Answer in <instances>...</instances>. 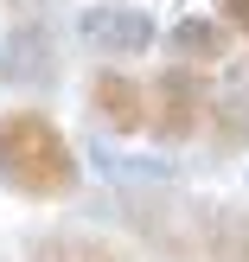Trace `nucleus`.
Returning <instances> with one entry per match:
<instances>
[{"label":"nucleus","mask_w":249,"mask_h":262,"mask_svg":"<svg viewBox=\"0 0 249 262\" xmlns=\"http://www.w3.org/2000/svg\"><path fill=\"white\" fill-rule=\"evenodd\" d=\"M77 186H83V160H77L71 135L32 102L0 109V192L32 205H64L77 199Z\"/></svg>","instance_id":"nucleus-1"},{"label":"nucleus","mask_w":249,"mask_h":262,"mask_svg":"<svg viewBox=\"0 0 249 262\" xmlns=\"http://www.w3.org/2000/svg\"><path fill=\"white\" fill-rule=\"evenodd\" d=\"M141 90H147V128H141V135H153V147H192V141H205L211 71H192V64L166 58Z\"/></svg>","instance_id":"nucleus-2"},{"label":"nucleus","mask_w":249,"mask_h":262,"mask_svg":"<svg viewBox=\"0 0 249 262\" xmlns=\"http://www.w3.org/2000/svg\"><path fill=\"white\" fill-rule=\"evenodd\" d=\"M64 77V38L58 19L38 13V19H13L0 32V90H19V96H51Z\"/></svg>","instance_id":"nucleus-3"},{"label":"nucleus","mask_w":249,"mask_h":262,"mask_svg":"<svg viewBox=\"0 0 249 262\" xmlns=\"http://www.w3.org/2000/svg\"><path fill=\"white\" fill-rule=\"evenodd\" d=\"M160 26H153L147 7H128V0H96V7L77 13V45L96 51V64H128V58H147Z\"/></svg>","instance_id":"nucleus-4"},{"label":"nucleus","mask_w":249,"mask_h":262,"mask_svg":"<svg viewBox=\"0 0 249 262\" xmlns=\"http://www.w3.org/2000/svg\"><path fill=\"white\" fill-rule=\"evenodd\" d=\"M83 109L109 135H141L147 128V90H141V77L128 64H96L83 83Z\"/></svg>","instance_id":"nucleus-5"},{"label":"nucleus","mask_w":249,"mask_h":262,"mask_svg":"<svg viewBox=\"0 0 249 262\" xmlns=\"http://www.w3.org/2000/svg\"><path fill=\"white\" fill-rule=\"evenodd\" d=\"M205 147L217 160L249 154V58L224 71V83H211V109H205Z\"/></svg>","instance_id":"nucleus-6"},{"label":"nucleus","mask_w":249,"mask_h":262,"mask_svg":"<svg viewBox=\"0 0 249 262\" xmlns=\"http://www.w3.org/2000/svg\"><path fill=\"white\" fill-rule=\"evenodd\" d=\"M166 51H173V64L211 71V64H224L230 51H237V38H230L211 13H179V19L166 26Z\"/></svg>","instance_id":"nucleus-7"},{"label":"nucleus","mask_w":249,"mask_h":262,"mask_svg":"<svg viewBox=\"0 0 249 262\" xmlns=\"http://www.w3.org/2000/svg\"><path fill=\"white\" fill-rule=\"evenodd\" d=\"M26 262H147V256L115 237H96V230H51V237L26 243Z\"/></svg>","instance_id":"nucleus-8"},{"label":"nucleus","mask_w":249,"mask_h":262,"mask_svg":"<svg viewBox=\"0 0 249 262\" xmlns=\"http://www.w3.org/2000/svg\"><path fill=\"white\" fill-rule=\"evenodd\" d=\"M198 262H249V211L243 205H205Z\"/></svg>","instance_id":"nucleus-9"},{"label":"nucleus","mask_w":249,"mask_h":262,"mask_svg":"<svg viewBox=\"0 0 249 262\" xmlns=\"http://www.w3.org/2000/svg\"><path fill=\"white\" fill-rule=\"evenodd\" d=\"M217 26H224L230 38H249V0H217V13H211Z\"/></svg>","instance_id":"nucleus-10"},{"label":"nucleus","mask_w":249,"mask_h":262,"mask_svg":"<svg viewBox=\"0 0 249 262\" xmlns=\"http://www.w3.org/2000/svg\"><path fill=\"white\" fill-rule=\"evenodd\" d=\"M0 13H13V19H38V13H58V0H0Z\"/></svg>","instance_id":"nucleus-11"}]
</instances>
